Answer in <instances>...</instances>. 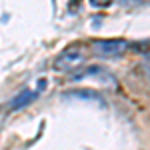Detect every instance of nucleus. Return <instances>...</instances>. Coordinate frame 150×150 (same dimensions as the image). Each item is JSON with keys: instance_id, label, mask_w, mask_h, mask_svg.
<instances>
[{"instance_id": "obj_1", "label": "nucleus", "mask_w": 150, "mask_h": 150, "mask_svg": "<svg viewBox=\"0 0 150 150\" xmlns=\"http://www.w3.org/2000/svg\"><path fill=\"white\" fill-rule=\"evenodd\" d=\"M86 60H88V52L82 46H70V48H66L64 52L58 54V58L54 60V68L70 72V70L80 68Z\"/></svg>"}, {"instance_id": "obj_3", "label": "nucleus", "mask_w": 150, "mask_h": 150, "mask_svg": "<svg viewBox=\"0 0 150 150\" xmlns=\"http://www.w3.org/2000/svg\"><path fill=\"white\" fill-rule=\"evenodd\" d=\"M36 98V92H32V90H24L18 98H14L10 102V108H22V106H26L28 102H32Z\"/></svg>"}, {"instance_id": "obj_2", "label": "nucleus", "mask_w": 150, "mask_h": 150, "mask_svg": "<svg viewBox=\"0 0 150 150\" xmlns=\"http://www.w3.org/2000/svg\"><path fill=\"white\" fill-rule=\"evenodd\" d=\"M128 48V42L122 38H112V40H94L92 42V52L96 56L102 58H116L124 54Z\"/></svg>"}, {"instance_id": "obj_4", "label": "nucleus", "mask_w": 150, "mask_h": 150, "mask_svg": "<svg viewBox=\"0 0 150 150\" xmlns=\"http://www.w3.org/2000/svg\"><path fill=\"white\" fill-rule=\"evenodd\" d=\"M118 2H122L126 6H138V4H142V0H118Z\"/></svg>"}, {"instance_id": "obj_5", "label": "nucleus", "mask_w": 150, "mask_h": 150, "mask_svg": "<svg viewBox=\"0 0 150 150\" xmlns=\"http://www.w3.org/2000/svg\"><path fill=\"white\" fill-rule=\"evenodd\" d=\"M90 4H92V6H108L110 0H90Z\"/></svg>"}]
</instances>
